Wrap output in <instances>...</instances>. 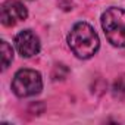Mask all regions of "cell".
I'll use <instances>...</instances> for the list:
<instances>
[{
	"instance_id": "obj_1",
	"label": "cell",
	"mask_w": 125,
	"mask_h": 125,
	"mask_svg": "<svg viewBox=\"0 0 125 125\" xmlns=\"http://www.w3.org/2000/svg\"><path fill=\"white\" fill-rule=\"evenodd\" d=\"M68 43L74 54L80 59H88L94 56L100 46L97 32L87 22H78L72 27L68 35Z\"/></svg>"
},
{
	"instance_id": "obj_2",
	"label": "cell",
	"mask_w": 125,
	"mask_h": 125,
	"mask_svg": "<svg viewBox=\"0 0 125 125\" xmlns=\"http://www.w3.org/2000/svg\"><path fill=\"white\" fill-rule=\"evenodd\" d=\"M102 27L112 46L125 47V10L119 8H109L102 15Z\"/></svg>"
},
{
	"instance_id": "obj_3",
	"label": "cell",
	"mask_w": 125,
	"mask_h": 125,
	"mask_svg": "<svg viewBox=\"0 0 125 125\" xmlns=\"http://www.w3.org/2000/svg\"><path fill=\"white\" fill-rule=\"evenodd\" d=\"M43 88V80L40 72L34 69H19L12 81V90L18 97L35 96Z\"/></svg>"
},
{
	"instance_id": "obj_4",
	"label": "cell",
	"mask_w": 125,
	"mask_h": 125,
	"mask_svg": "<svg viewBox=\"0 0 125 125\" xmlns=\"http://www.w3.org/2000/svg\"><path fill=\"white\" fill-rule=\"evenodd\" d=\"M27 16L28 12L25 6L18 0H8L2 5V9H0V19H2V24L6 27H13L18 22L24 21Z\"/></svg>"
},
{
	"instance_id": "obj_5",
	"label": "cell",
	"mask_w": 125,
	"mask_h": 125,
	"mask_svg": "<svg viewBox=\"0 0 125 125\" xmlns=\"http://www.w3.org/2000/svg\"><path fill=\"white\" fill-rule=\"evenodd\" d=\"M15 44L22 57H32L40 52V40L31 30H25L16 34Z\"/></svg>"
},
{
	"instance_id": "obj_6",
	"label": "cell",
	"mask_w": 125,
	"mask_h": 125,
	"mask_svg": "<svg viewBox=\"0 0 125 125\" xmlns=\"http://www.w3.org/2000/svg\"><path fill=\"white\" fill-rule=\"evenodd\" d=\"M13 60V49L8 41H2V68L8 69V66Z\"/></svg>"
},
{
	"instance_id": "obj_7",
	"label": "cell",
	"mask_w": 125,
	"mask_h": 125,
	"mask_svg": "<svg viewBox=\"0 0 125 125\" xmlns=\"http://www.w3.org/2000/svg\"><path fill=\"white\" fill-rule=\"evenodd\" d=\"M113 96L116 99L124 100L125 99V77H121L113 84Z\"/></svg>"
},
{
	"instance_id": "obj_8",
	"label": "cell",
	"mask_w": 125,
	"mask_h": 125,
	"mask_svg": "<svg viewBox=\"0 0 125 125\" xmlns=\"http://www.w3.org/2000/svg\"><path fill=\"white\" fill-rule=\"evenodd\" d=\"M68 72H69V69L65 66V65H56L54 68H53V72H52V78L54 80V81H57V80H65L66 78V75H68Z\"/></svg>"
}]
</instances>
